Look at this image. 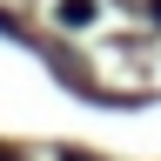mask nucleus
<instances>
[{"instance_id": "1", "label": "nucleus", "mask_w": 161, "mask_h": 161, "mask_svg": "<svg viewBox=\"0 0 161 161\" xmlns=\"http://www.w3.org/2000/svg\"><path fill=\"white\" fill-rule=\"evenodd\" d=\"M60 20H67V27H80V20H94V0H67V7H60Z\"/></svg>"}, {"instance_id": "2", "label": "nucleus", "mask_w": 161, "mask_h": 161, "mask_svg": "<svg viewBox=\"0 0 161 161\" xmlns=\"http://www.w3.org/2000/svg\"><path fill=\"white\" fill-rule=\"evenodd\" d=\"M0 161H14V154H7V148H0Z\"/></svg>"}]
</instances>
